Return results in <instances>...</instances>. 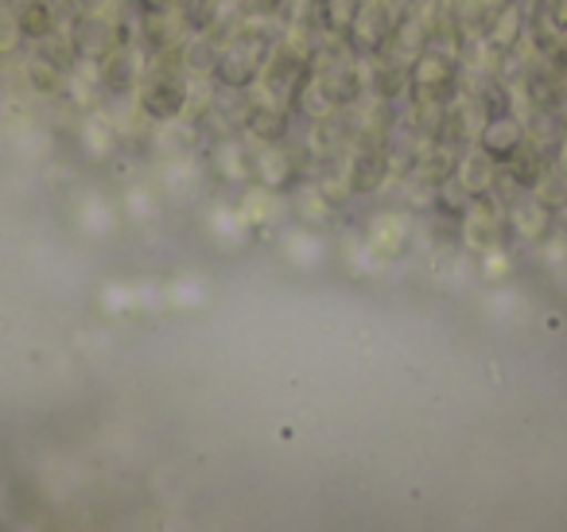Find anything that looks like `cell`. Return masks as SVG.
I'll return each instance as SVG.
<instances>
[{
	"label": "cell",
	"instance_id": "1",
	"mask_svg": "<svg viewBox=\"0 0 567 532\" xmlns=\"http://www.w3.org/2000/svg\"><path fill=\"white\" fill-rule=\"evenodd\" d=\"M517 149H525V129H520V121L489 117L486 133H482V152H486L494 164H509Z\"/></svg>",
	"mask_w": 567,
	"mask_h": 532
},
{
	"label": "cell",
	"instance_id": "2",
	"mask_svg": "<svg viewBox=\"0 0 567 532\" xmlns=\"http://www.w3.org/2000/svg\"><path fill=\"white\" fill-rule=\"evenodd\" d=\"M509 222H513V229H517L520 237H528V242H540V237L551 229V211L544 203H536V198H525V203H517L509 211Z\"/></svg>",
	"mask_w": 567,
	"mask_h": 532
},
{
	"label": "cell",
	"instance_id": "3",
	"mask_svg": "<svg viewBox=\"0 0 567 532\" xmlns=\"http://www.w3.org/2000/svg\"><path fill=\"white\" fill-rule=\"evenodd\" d=\"M466 234H474V242L489 245L494 234H502V214H489L486 198H478V203H471V214H466Z\"/></svg>",
	"mask_w": 567,
	"mask_h": 532
},
{
	"label": "cell",
	"instance_id": "4",
	"mask_svg": "<svg viewBox=\"0 0 567 532\" xmlns=\"http://www.w3.org/2000/svg\"><path fill=\"white\" fill-rule=\"evenodd\" d=\"M505 167H509V172H513V180H517L520 187H533V183H540L544 160L536 156V152L525 144V149H517V152H513V160H509V164H505Z\"/></svg>",
	"mask_w": 567,
	"mask_h": 532
},
{
	"label": "cell",
	"instance_id": "5",
	"mask_svg": "<svg viewBox=\"0 0 567 532\" xmlns=\"http://www.w3.org/2000/svg\"><path fill=\"white\" fill-rule=\"evenodd\" d=\"M385 180V160L378 152H362L354 164V191H373Z\"/></svg>",
	"mask_w": 567,
	"mask_h": 532
},
{
	"label": "cell",
	"instance_id": "6",
	"mask_svg": "<svg viewBox=\"0 0 567 532\" xmlns=\"http://www.w3.org/2000/svg\"><path fill=\"white\" fill-rule=\"evenodd\" d=\"M0 532H4V529H0Z\"/></svg>",
	"mask_w": 567,
	"mask_h": 532
}]
</instances>
